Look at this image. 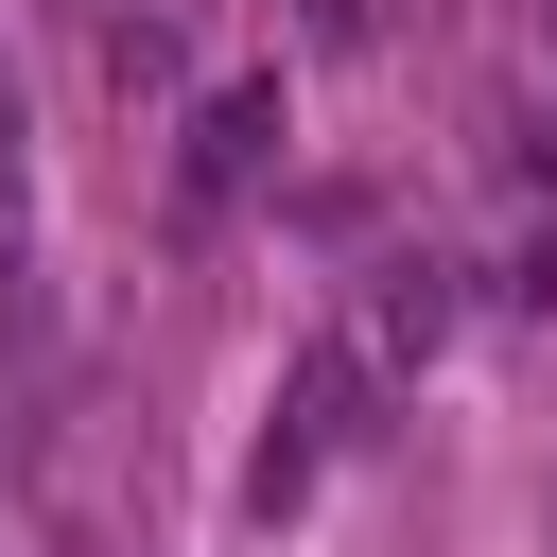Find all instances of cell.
Segmentation results:
<instances>
[{
	"mask_svg": "<svg viewBox=\"0 0 557 557\" xmlns=\"http://www.w3.org/2000/svg\"><path fill=\"white\" fill-rule=\"evenodd\" d=\"M261 122H278V87H226V104H209V139H191V174H209V191H226V174H244V157H261Z\"/></svg>",
	"mask_w": 557,
	"mask_h": 557,
	"instance_id": "obj_1",
	"label": "cell"
}]
</instances>
